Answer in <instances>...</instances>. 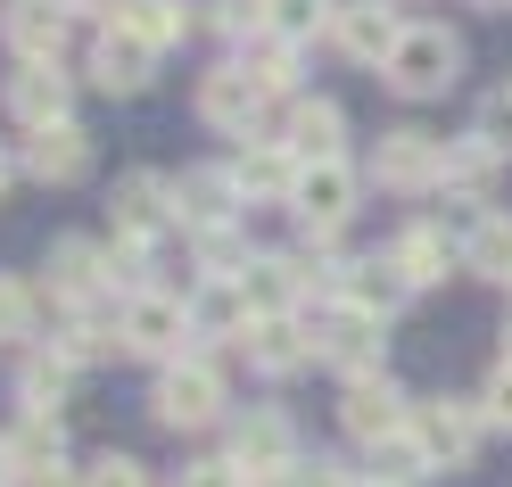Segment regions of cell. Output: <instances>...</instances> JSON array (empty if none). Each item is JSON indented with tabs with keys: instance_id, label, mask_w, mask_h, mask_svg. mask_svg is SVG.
Wrapping results in <instances>:
<instances>
[{
	"instance_id": "6da1fadb",
	"label": "cell",
	"mask_w": 512,
	"mask_h": 487,
	"mask_svg": "<svg viewBox=\"0 0 512 487\" xmlns=\"http://www.w3.org/2000/svg\"><path fill=\"white\" fill-rule=\"evenodd\" d=\"M455 67H463V50H455V34H446V25H405V42L389 50V75L405 100H430V91H446L455 83Z\"/></svg>"
},
{
	"instance_id": "7a4b0ae2",
	"label": "cell",
	"mask_w": 512,
	"mask_h": 487,
	"mask_svg": "<svg viewBox=\"0 0 512 487\" xmlns=\"http://www.w3.org/2000/svg\"><path fill=\"white\" fill-rule=\"evenodd\" d=\"M215 413H223V372L207 355L166 364V380H157V421H166V430H207Z\"/></svg>"
},
{
	"instance_id": "3957f363",
	"label": "cell",
	"mask_w": 512,
	"mask_h": 487,
	"mask_svg": "<svg viewBox=\"0 0 512 487\" xmlns=\"http://www.w3.org/2000/svg\"><path fill=\"white\" fill-rule=\"evenodd\" d=\"M190 322H199V314H190L182 298H157V289H141V298L133 306H124V347H133V355H157V364H182V339H190Z\"/></svg>"
},
{
	"instance_id": "277c9868",
	"label": "cell",
	"mask_w": 512,
	"mask_h": 487,
	"mask_svg": "<svg viewBox=\"0 0 512 487\" xmlns=\"http://www.w3.org/2000/svg\"><path fill=\"white\" fill-rule=\"evenodd\" d=\"M265 100H273V91L256 83L248 67H215V75L199 83V116L215 124V133H240V141L265 124Z\"/></svg>"
},
{
	"instance_id": "5b68a950",
	"label": "cell",
	"mask_w": 512,
	"mask_h": 487,
	"mask_svg": "<svg viewBox=\"0 0 512 487\" xmlns=\"http://www.w3.org/2000/svg\"><path fill=\"white\" fill-rule=\"evenodd\" d=\"M479 405H455V397H438V405H413V438L430 446V463L438 471H455V463H471V446H479Z\"/></svg>"
},
{
	"instance_id": "8992f818",
	"label": "cell",
	"mask_w": 512,
	"mask_h": 487,
	"mask_svg": "<svg viewBox=\"0 0 512 487\" xmlns=\"http://www.w3.org/2000/svg\"><path fill=\"white\" fill-rule=\"evenodd\" d=\"M372 174L389 182V190H438V182H446V149H438L430 133H380Z\"/></svg>"
},
{
	"instance_id": "52a82bcc",
	"label": "cell",
	"mask_w": 512,
	"mask_h": 487,
	"mask_svg": "<svg viewBox=\"0 0 512 487\" xmlns=\"http://www.w3.org/2000/svg\"><path fill=\"white\" fill-rule=\"evenodd\" d=\"M290 207L314 223V232H339V223H347V207H356V174H347L339 157H314V166H298Z\"/></svg>"
},
{
	"instance_id": "ba28073f",
	"label": "cell",
	"mask_w": 512,
	"mask_h": 487,
	"mask_svg": "<svg viewBox=\"0 0 512 487\" xmlns=\"http://www.w3.org/2000/svg\"><path fill=\"white\" fill-rule=\"evenodd\" d=\"M331 34H339L347 58H364V67H389V50L405 42V25H397V9H380V0H339Z\"/></svg>"
},
{
	"instance_id": "9c48e42d",
	"label": "cell",
	"mask_w": 512,
	"mask_h": 487,
	"mask_svg": "<svg viewBox=\"0 0 512 487\" xmlns=\"http://www.w3.org/2000/svg\"><path fill=\"white\" fill-rule=\"evenodd\" d=\"M306 281H314V256H256V265H240L248 314H298V289Z\"/></svg>"
},
{
	"instance_id": "30bf717a",
	"label": "cell",
	"mask_w": 512,
	"mask_h": 487,
	"mask_svg": "<svg viewBox=\"0 0 512 487\" xmlns=\"http://www.w3.org/2000/svg\"><path fill=\"white\" fill-rule=\"evenodd\" d=\"M240 347H248V364H256V372H298L306 355H323V339H306V322H298V314H256Z\"/></svg>"
},
{
	"instance_id": "8fae6325",
	"label": "cell",
	"mask_w": 512,
	"mask_h": 487,
	"mask_svg": "<svg viewBox=\"0 0 512 487\" xmlns=\"http://www.w3.org/2000/svg\"><path fill=\"white\" fill-rule=\"evenodd\" d=\"M339 421H347V438H364V446H380V438H397V430H405L413 413H405V397H397V388H389V380L372 372V380H356V388H347V405H339Z\"/></svg>"
},
{
	"instance_id": "7c38bea8",
	"label": "cell",
	"mask_w": 512,
	"mask_h": 487,
	"mask_svg": "<svg viewBox=\"0 0 512 487\" xmlns=\"http://www.w3.org/2000/svg\"><path fill=\"white\" fill-rule=\"evenodd\" d=\"M9 42H17L25 67H58V50H67V9H58V0H17Z\"/></svg>"
},
{
	"instance_id": "4fadbf2b",
	"label": "cell",
	"mask_w": 512,
	"mask_h": 487,
	"mask_svg": "<svg viewBox=\"0 0 512 487\" xmlns=\"http://www.w3.org/2000/svg\"><path fill=\"white\" fill-rule=\"evenodd\" d=\"M323 355H331L339 372L372 380V364H380V314H364V306H339V314L323 322Z\"/></svg>"
},
{
	"instance_id": "5bb4252c",
	"label": "cell",
	"mask_w": 512,
	"mask_h": 487,
	"mask_svg": "<svg viewBox=\"0 0 512 487\" xmlns=\"http://www.w3.org/2000/svg\"><path fill=\"white\" fill-rule=\"evenodd\" d=\"M389 265L405 273V289H430V281H446V265H463V248L438 232V223H413V232H397V248H389Z\"/></svg>"
},
{
	"instance_id": "9a60e30c",
	"label": "cell",
	"mask_w": 512,
	"mask_h": 487,
	"mask_svg": "<svg viewBox=\"0 0 512 487\" xmlns=\"http://www.w3.org/2000/svg\"><path fill=\"white\" fill-rule=\"evenodd\" d=\"M149 42L141 34H124V25H108V34L100 42H91V83H100V91H141L149 83Z\"/></svg>"
},
{
	"instance_id": "2e32d148",
	"label": "cell",
	"mask_w": 512,
	"mask_h": 487,
	"mask_svg": "<svg viewBox=\"0 0 512 487\" xmlns=\"http://www.w3.org/2000/svg\"><path fill=\"white\" fill-rule=\"evenodd\" d=\"M232 199H240V182H232V174H215V166H199V174H182V182H174V215L190 223V232H223Z\"/></svg>"
},
{
	"instance_id": "e0dca14e",
	"label": "cell",
	"mask_w": 512,
	"mask_h": 487,
	"mask_svg": "<svg viewBox=\"0 0 512 487\" xmlns=\"http://www.w3.org/2000/svg\"><path fill=\"white\" fill-rule=\"evenodd\" d=\"M25 166H34L42 182H83L91 174V141L75 133V124H42V133L25 141Z\"/></svg>"
},
{
	"instance_id": "ac0fdd59",
	"label": "cell",
	"mask_w": 512,
	"mask_h": 487,
	"mask_svg": "<svg viewBox=\"0 0 512 487\" xmlns=\"http://www.w3.org/2000/svg\"><path fill=\"white\" fill-rule=\"evenodd\" d=\"M232 463L256 479V471H298L290 463V421H281V413H248L240 421V438H232Z\"/></svg>"
},
{
	"instance_id": "d6986e66",
	"label": "cell",
	"mask_w": 512,
	"mask_h": 487,
	"mask_svg": "<svg viewBox=\"0 0 512 487\" xmlns=\"http://www.w3.org/2000/svg\"><path fill=\"white\" fill-rule=\"evenodd\" d=\"M281 149L298 157V166H314V157H339V108L331 100H290V124H281Z\"/></svg>"
},
{
	"instance_id": "ffe728a7",
	"label": "cell",
	"mask_w": 512,
	"mask_h": 487,
	"mask_svg": "<svg viewBox=\"0 0 512 487\" xmlns=\"http://www.w3.org/2000/svg\"><path fill=\"white\" fill-rule=\"evenodd\" d=\"M166 199H174V182H157V174H133V182L116 190V232H124V240H149L157 223L174 215Z\"/></svg>"
},
{
	"instance_id": "44dd1931",
	"label": "cell",
	"mask_w": 512,
	"mask_h": 487,
	"mask_svg": "<svg viewBox=\"0 0 512 487\" xmlns=\"http://www.w3.org/2000/svg\"><path fill=\"white\" fill-rule=\"evenodd\" d=\"M9 108L34 124V133H42V124H67V75H58V67H25L9 83Z\"/></svg>"
},
{
	"instance_id": "7402d4cb",
	"label": "cell",
	"mask_w": 512,
	"mask_h": 487,
	"mask_svg": "<svg viewBox=\"0 0 512 487\" xmlns=\"http://www.w3.org/2000/svg\"><path fill=\"white\" fill-rule=\"evenodd\" d=\"M430 471H438V463H430V446L413 438V421H405L397 438L372 446V479H380V487H413V479H430Z\"/></svg>"
},
{
	"instance_id": "603a6c76",
	"label": "cell",
	"mask_w": 512,
	"mask_h": 487,
	"mask_svg": "<svg viewBox=\"0 0 512 487\" xmlns=\"http://www.w3.org/2000/svg\"><path fill=\"white\" fill-rule=\"evenodd\" d=\"M232 182L248 190V199H290V190H298V157L290 149H248L232 166Z\"/></svg>"
},
{
	"instance_id": "cb8c5ba5",
	"label": "cell",
	"mask_w": 512,
	"mask_h": 487,
	"mask_svg": "<svg viewBox=\"0 0 512 487\" xmlns=\"http://www.w3.org/2000/svg\"><path fill=\"white\" fill-rule=\"evenodd\" d=\"M50 281L67 289V298H91V289L108 281V248H91V240H58V248H50Z\"/></svg>"
},
{
	"instance_id": "d4e9b609",
	"label": "cell",
	"mask_w": 512,
	"mask_h": 487,
	"mask_svg": "<svg viewBox=\"0 0 512 487\" xmlns=\"http://www.w3.org/2000/svg\"><path fill=\"white\" fill-rule=\"evenodd\" d=\"M339 298L364 306V314H389V306H405V273L397 265H347L339 273Z\"/></svg>"
},
{
	"instance_id": "484cf974",
	"label": "cell",
	"mask_w": 512,
	"mask_h": 487,
	"mask_svg": "<svg viewBox=\"0 0 512 487\" xmlns=\"http://www.w3.org/2000/svg\"><path fill=\"white\" fill-rule=\"evenodd\" d=\"M463 265H471V273H488V281H512V215H479V223H471Z\"/></svg>"
},
{
	"instance_id": "4316f807",
	"label": "cell",
	"mask_w": 512,
	"mask_h": 487,
	"mask_svg": "<svg viewBox=\"0 0 512 487\" xmlns=\"http://www.w3.org/2000/svg\"><path fill=\"white\" fill-rule=\"evenodd\" d=\"M9 463L34 479V471H58V413H25V430L9 438Z\"/></svg>"
},
{
	"instance_id": "83f0119b",
	"label": "cell",
	"mask_w": 512,
	"mask_h": 487,
	"mask_svg": "<svg viewBox=\"0 0 512 487\" xmlns=\"http://www.w3.org/2000/svg\"><path fill=\"white\" fill-rule=\"evenodd\" d=\"M116 25H124V34H141L149 50H166V42H182V25H190V17H182V0H133Z\"/></svg>"
},
{
	"instance_id": "f1b7e54d",
	"label": "cell",
	"mask_w": 512,
	"mask_h": 487,
	"mask_svg": "<svg viewBox=\"0 0 512 487\" xmlns=\"http://www.w3.org/2000/svg\"><path fill=\"white\" fill-rule=\"evenodd\" d=\"M446 182H455L463 199H488V182H496V149H488V141H455V149H446Z\"/></svg>"
},
{
	"instance_id": "f546056e",
	"label": "cell",
	"mask_w": 512,
	"mask_h": 487,
	"mask_svg": "<svg viewBox=\"0 0 512 487\" xmlns=\"http://www.w3.org/2000/svg\"><path fill=\"white\" fill-rule=\"evenodd\" d=\"M67 380H75V364H67V355H34V364H25V413H50L58 397H67Z\"/></svg>"
},
{
	"instance_id": "4dcf8cb0",
	"label": "cell",
	"mask_w": 512,
	"mask_h": 487,
	"mask_svg": "<svg viewBox=\"0 0 512 487\" xmlns=\"http://www.w3.org/2000/svg\"><path fill=\"white\" fill-rule=\"evenodd\" d=\"M331 17H339L331 0H265V25H273L281 42H306L314 25H331Z\"/></svg>"
},
{
	"instance_id": "1f68e13d",
	"label": "cell",
	"mask_w": 512,
	"mask_h": 487,
	"mask_svg": "<svg viewBox=\"0 0 512 487\" xmlns=\"http://www.w3.org/2000/svg\"><path fill=\"white\" fill-rule=\"evenodd\" d=\"M240 67L256 75V83H265V91H290V42H248V58H240Z\"/></svg>"
},
{
	"instance_id": "d6a6232c",
	"label": "cell",
	"mask_w": 512,
	"mask_h": 487,
	"mask_svg": "<svg viewBox=\"0 0 512 487\" xmlns=\"http://www.w3.org/2000/svg\"><path fill=\"white\" fill-rule=\"evenodd\" d=\"M58 355H67V364H91V355H108V322H100V314H75V322H67V339H58Z\"/></svg>"
},
{
	"instance_id": "836d02e7",
	"label": "cell",
	"mask_w": 512,
	"mask_h": 487,
	"mask_svg": "<svg viewBox=\"0 0 512 487\" xmlns=\"http://www.w3.org/2000/svg\"><path fill=\"white\" fill-rule=\"evenodd\" d=\"M471 141H488L496 157L512 149V91H496V100H488V108H479V124H471Z\"/></svg>"
},
{
	"instance_id": "e575fe53",
	"label": "cell",
	"mask_w": 512,
	"mask_h": 487,
	"mask_svg": "<svg viewBox=\"0 0 512 487\" xmlns=\"http://www.w3.org/2000/svg\"><path fill=\"white\" fill-rule=\"evenodd\" d=\"M83 487H149V471L133 463V454H100V463L83 471Z\"/></svg>"
},
{
	"instance_id": "d590c367",
	"label": "cell",
	"mask_w": 512,
	"mask_h": 487,
	"mask_svg": "<svg viewBox=\"0 0 512 487\" xmlns=\"http://www.w3.org/2000/svg\"><path fill=\"white\" fill-rule=\"evenodd\" d=\"M25 331H34V298L17 281H0V339H25Z\"/></svg>"
},
{
	"instance_id": "8d00e7d4",
	"label": "cell",
	"mask_w": 512,
	"mask_h": 487,
	"mask_svg": "<svg viewBox=\"0 0 512 487\" xmlns=\"http://www.w3.org/2000/svg\"><path fill=\"white\" fill-rule=\"evenodd\" d=\"M479 413H488V421H512V364L488 372V388H479Z\"/></svg>"
},
{
	"instance_id": "74e56055",
	"label": "cell",
	"mask_w": 512,
	"mask_h": 487,
	"mask_svg": "<svg viewBox=\"0 0 512 487\" xmlns=\"http://www.w3.org/2000/svg\"><path fill=\"white\" fill-rule=\"evenodd\" d=\"M215 25H223V34H256V25H265V0H223Z\"/></svg>"
},
{
	"instance_id": "f35d334b",
	"label": "cell",
	"mask_w": 512,
	"mask_h": 487,
	"mask_svg": "<svg viewBox=\"0 0 512 487\" xmlns=\"http://www.w3.org/2000/svg\"><path fill=\"white\" fill-rule=\"evenodd\" d=\"M182 487H248V479H240V463H190Z\"/></svg>"
},
{
	"instance_id": "ab89813d",
	"label": "cell",
	"mask_w": 512,
	"mask_h": 487,
	"mask_svg": "<svg viewBox=\"0 0 512 487\" xmlns=\"http://www.w3.org/2000/svg\"><path fill=\"white\" fill-rule=\"evenodd\" d=\"M199 256L215 273H240V248H232V232H199Z\"/></svg>"
},
{
	"instance_id": "60d3db41",
	"label": "cell",
	"mask_w": 512,
	"mask_h": 487,
	"mask_svg": "<svg viewBox=\"0 0 512 487\" xmlns=\"http://www.w3.org/2000/svg\"><path fill=\"white\" fill-rule=\"evenodd\" d=\"M298 487H356V479H347L339 463H306V471H298Z\"/></svg>"
},
{
	"instance_id": "b9f144b4",
	"label": "cell",
	"mask_w": 512,
	"mask_h": 487,
	"mask_svg": "<svg viewBox=\"0 0 512 487\" xmlns=\"http://www.w3.org/2000/svg\"><path fill=\"white\" fill-rule=\"evenodd\" d=\"M91 9H108V17H124V9H133V0H91Z\"/></svg>"
},
{
	"instance_id": "7bdbcfd3",
	"label": "cell",
	"mask_w": 512,
	"mask_h": 487,
	"mask_svg": "<svg viewBox=\"0 0 512 487\" xmlns=\"http://www.w3.org/2000/svg\"><path fill=\"white\" fill-rule=\"evenodd\" d=\"M9 471H17V463H9V438H0V487H9Z\"/></svg>"
},
{
	"instance_id": "ee69618b",
	"label": "cell",
	"mask_w": 512,
	"mask_h": 487,
	"mask_svg": "<svg viewBox=\"0 0 512 487\" xmlns=\"http://www.w3.org/2000/svg\"><path fill=\"white\" fill-rule=\"evenodd\" d=\"M504 364H512V322H504Z\"/></svg>"
},
{
	"instance_id": "f6af8a7d",
	"label": "cell",
	"mask_w": 512,
	"mask_h": 487,
	"mask_svg": "<svg viewBox=\"0 0 512 487\" xmlns=\"http://www.w3.org/2000/svg\"><path fill=\"white\" fill-rule=\"evenodd\" d=\"M0 190H9V157H0Z\"/></svg>"
},
{
	"instance_id": "bcb514c9",
	"label": "cell",
	"mask_w": 512,
	"mask_h": 487,
	"mask_svg": "<svg viewBox=\"0 0 512 487\" xmlns=\"http://www.w3.org/2000/svg\"><path fill=\"white\" fill-rule=\"evenodd\" d=\"M479 9H512V0H479Z\"/></svg>"
}]
</instances>
